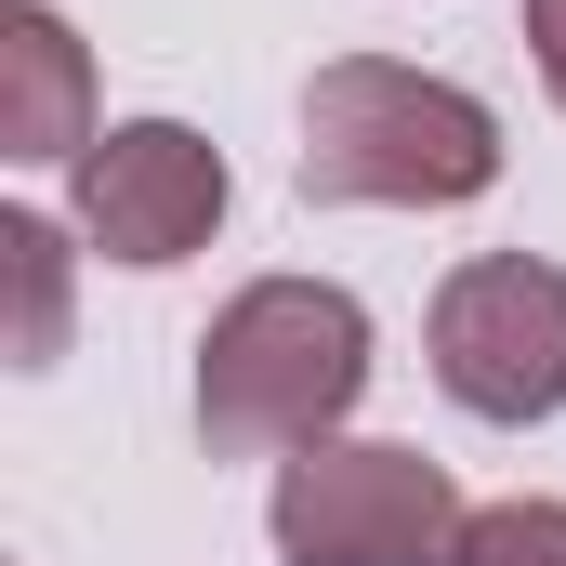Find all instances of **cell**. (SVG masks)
Masks as SVG:
<instances>
[{
    "label": "cell",
    "instance_id": "8992f818",
    "mask_svg": "<svg viewBox=\"0 0 566 566\" xmlns=\"http://www.w3.org/2000/svg\"><path fill=\"white\" fill-rule=\"evenodd\" d=\"M93 145V53L53 0H0V158H80Z\"/></svg>",
    "mask_w": 566,
    "mask_h": 566
},
{
    "label": "cell",
    "instance_id": "3957f363",
    "mask_svg": "<svg viewBox=\"0 0 566 566\" xmlns=\"http://www.w3.org/2000/svg\"><path fill=\"white\" fill-rule=\"evenodd\" d=\"M277 566H461V527L474 501L448 488V461L396 448V434H329L277 461Z\"/></svg>",
    "mask_w": 566,
    "mask_h": 566
},
{
    "label": "cell",
    "instance_id": "9c48e42d",
    "mask_svg": "<svg viewBox=\"0 0 566 566\" xmlns=\"http://www.w3.org/2000/svg\"><path fill=\"white\" fill-rule=\"evenodd\" d=\"M527 53H541V93L566 106V0H527Z\"/></svg>",
    "mask_w": 566,
    "mask_h": 566
},
{
    "label": "cell",
    "instance_id": "52a82bcc",
    "mask_svg": "<svg viewBox=\"0 0 566 566\" xmlns=\"http://www.w3.org/2000/svg\"><path fill=\"white\" fill-rule=\"evenodd\" d=\"M0 264H13V369H53L66 356V224L0 211Z\"/></svg>",
    "mask_w": 566,
    "mask_h": 566
},
{
    "label": "cell",
    "instance_id": "277c9868",
    "mask_svg": "<svg viewBox=\"0 0 566 566\" xmlns=\"http://www.w3.org/2000/svg\"><path fill=\"white\" fill-rule=\"evenodd\" d=\"M422 343H434L448 409H474V422H501V434L554 422L566 409V264H541V251H474V264H448Z\"/></svg>",
    "mask_w": 566,
    "mask_h": 566
},
{
    "label": "cell",
    "instance_id": "6da1fadb",
    "mask_svg": "<svg viewBox=\"0 0 566 566\" xmlns=\"http://www.w3.org/2000/svg\"><path fill=\"white\" fill-rule=\"evenodd\" d=\"M501 185V106L396 66V53H329L303 80V198L329 211H461Z\"/></svg>",
    "mask_w": 566,
    "mask_h": 566
},
{
    "label": "cell",
    "instance_id": "7a4b0ae2",
    "mask_svg": "<svg viewBox=\"0 0 566 566\" xmlns=\"http://www.w3.org/2000/svg\"><path fill=\"white\" fill-rule=\"evenodd\" d=\"M369 396V303L343 277H251L198 329V434L224 461H303Z\"/></svg>",
    "mask_w": 566,
    "mask_h": 566
},
{
    "label": "cell",
    "instance_id": "ba28073f",
    "mask_svg": "<svg viewBox=\"0 0 566 566\" xmlns=\"http://www.w3.org/2000/svg\"><path fill=\"white\" fill-rule=\"evenodd\" d=\"M461 566H566V501H474Z\"/></svg>",
    "mask_w": 566,
    "mask_h": 566
},
{
    "label": "cell",
    "instance_id": "5b68a950",
    "mask_svg": "<svg viewBox=\"0 0 566 566\" xmlns=\"http://www.w3.org/2000/svg\"><path fill=\"white\" fill-rule=\"evenodd\" d=\"M224 145L185 133V119H119V133H93L66 158V224L106 251V264H185V251H211V224H224Z\"/></svg>",
    "mask_w": 566,
    "mask_h": 566
}]
</instances>
